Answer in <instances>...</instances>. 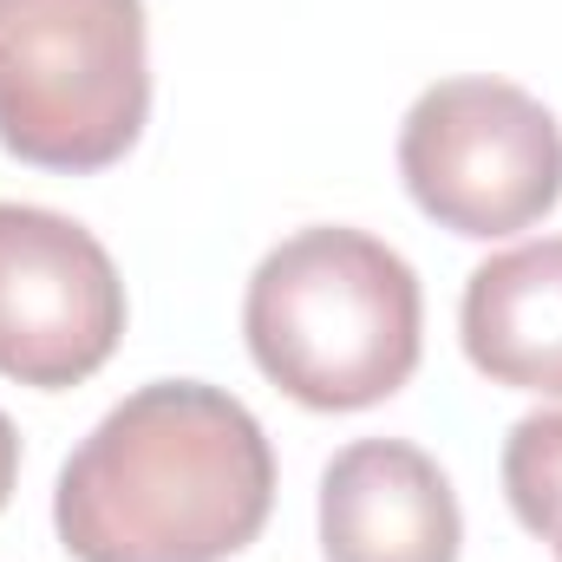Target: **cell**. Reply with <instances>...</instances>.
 I'll use <instances>...</instances> for the list:
<instances>
[{
  "label": "cell",
  "instance_id": "4",
  "mask_svg": "<svg viewBox=\"0 0 562 562\" xmlns=\"http://www.w3.org/2000/svg\"><path fill=\"white\" fill-rule=\"evenodd\" d=\"M400 177L451 236H510L557 210L562 125L510 79H438L400 132Z\"/></svg>",
  "mask_w": 562,
  "mask_h": 562
},
{
  "label": "cell",
  "instance_id": "5",
  "mask_svg": "<svg viewBox=\"0 0 562 562\" xmlns=\"http://www.w3.org/2000/svg\"><path fill=\"white\" fill-rule=\"evenodd\" d=\"M125 334L105 243L40 203H0V373L40 393L92 380Z\"/></svg>",
  "mask_w": 562,
  "mask_h": 562
},
{
  "label": "cell",
  "instance_id": "10",
  "mask_svg": "<svg viewBox=\"0 0 562 562\" xmlns=\"http://www.w3.org/2000/svg\"><path fill=\"white\" fill-rule=\"evenodd\" d=\"M557 557H562V543H557Z\"/></svg>",
  "mask_w": 562,
  "mask_h": 562
},
{
  "label": "cell",
  "instance_id": "7",
  "mask_svg": "<svg viewBox=\"0 0 562 562\" xmlns=\"http://www.w3.org/2000/svg\"><path fill=\"white\" fill-rule=\"evenodd\" d=\"M464 353L497 386L562 393V236L517 243L471 269Z\"/></svg>",
  "mask_w": 562,
  "mask_h": 562
},
{
  "label": "cell",
  "instance_id": "6",
  "mask_svg": "<svg viewBox=\"0 0 562 562\" xmlns=\"http://www.w3.org/2000/svg\"><path fill=\"white\" fill-rule=\"evenodd\" d=\"M464 517L445 471L406 438H360L321 477L327 562H458Z\"/></svg>",
  "mask_w": 562,
  "mask_h": 562
},
{
  "label": "cell",
  "instance_id": "1",
  "mask_svg": "<svg viewBox=\"0 0 562 562\" xmlns=\"http://www.w3.org/2000/svg\"><path fill=\"white\" fill-rule=\"evenodd\" d=\"M276 451L256 413L203 380H157L92 425L53 491L79 562H223L262 537Z\"/></svg>",
  "mask_w": 562,
  "mask_h": 562
},
{
  "label": "cell",
  "instance_id": "2",
  "mask_svg": "<svg viewBox=\"0 0 562 562\" xmlns=\"http://www.w3.org/2000/svg\"><path fill=\"white\" fill-rule=\"evenodd\" d=\"M425 301L400 249L367 229H301L262 256L243 301L256 367L314 413L393 400L419 367Z\"/></svg>",
  "mask_w": 562,
  "mask_h": 562
},
{
  "label": "cell",
  "instance_id": "3",
  "mask_svg": "<svg viewBox=\"0 0 562 562\" xmlns=\"http://www.w3.org/2000/svg\"><path fill=\"white\" fill-rule=\"evenodd\" d=\"M144 119V0H0V144L20 164L105 170Z\"/></svg>",
  "mask_w": 562,
  "mask_h": 562
},
{
  "label": "cell",
  "instance_id": "9",
  "mask_svg": "<svg viewBox=\"0 0 562 562\" xmlns=\"http://www.w3.org/2000/svg\"><path fill=\"white\" fill-rule=\"evenodd\" d=\"M13 477H20V431L0 413V510H7V497H13Z\"/></svg>",
  "mask_w": 562,
  "mask_h": 562
},
{
  "label": "cell",
  "instance_id": "8",
  "mask_svg": "<svg viewBox=\"0 0 562 562\" xmlns=\"http://www.w3.org/2000/svg\"><path fill=\"white\" fill-rule=\"evenodd\" d=\"M504 497L530 537L562 524V413H530L504 438Z\"/></svg>",
  "mask_w": 562,
  "mask_h": 562
}]
</instances>
